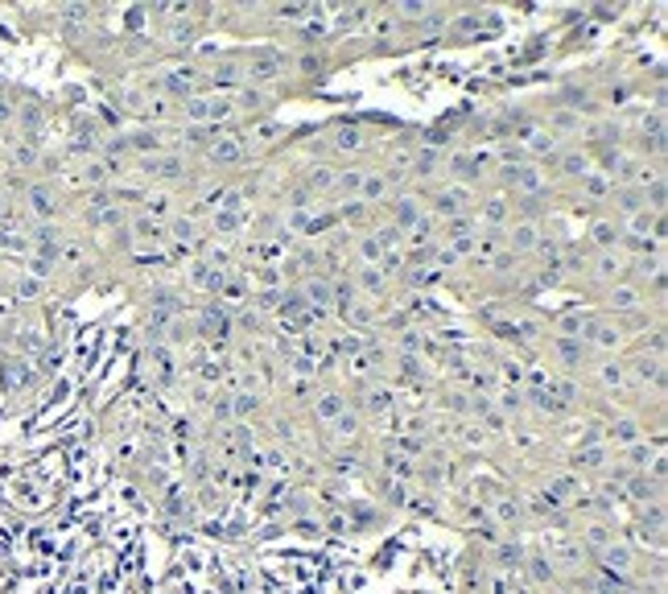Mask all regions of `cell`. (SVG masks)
Here are the masks:
<instances>
[{"label": "cell", "instance_id": "1", "mask_svg": "<svg viewBox=\"0 0 668 594\" xmlns=\"http://www.w3.org/2000/svg\"><path fill=\"white\" fill-rule=\"evenodd\" d=\"M475 202H479V190L466 182H454V178L433 190V215L442 223L445 219H458V215H475Z\"/></svg>", "mask_w": 668, "mask_h": 594}, {"label": "cell", "instance_id": "2", "mask_svg": "<svg viewBox=\"0 0 668 594\" xmlns=\"http://www.w3.org/2000/svg\"><path fill=\"white\" fill-rule=\"evenodd\" d=\"M581 343L590 347V355H615V347L623 343V326L619 318H611V314H590L586 318V330H581Z\"/></svg>", "mask_w": 668, "mask_h": 594}, {"label": "cell", "instance_id": "3", "mask_svg": "<svg viewBox=\"0 0 668 594\" xmlns=\"http://www.w3.org/2000/svg\"><path fill=\"white\" fill-rule=\"evenodd\" d=\"M289 70V58L281 54V50H248V58H244V83H252V87H265L272 79H281Z\"/></svg>", "mask_w": 668, "mask_h": 594}, {"label": "cell", "instance_id": "4", "mask_svg": "<svg viewBox=\"0 0 668 594\" xmlns=\"http://www.w3.org/2000/svg\"><path fill=\"white\" fill-rule=\"evenodd\" d=\"M153 87H157V91H165L174 103H186V99L202 95L207 79H202V70H194V66H174V70H165Z\"/></svg>", "mask_w": 668, "mask_h": 594}, {"label": "cell", "instance_id": "5", "mask_svg": "<svg viewBox=\"0 0 668 594\" xmlns=\"http://www.w3.org/2000/svg\"><path fill=\"white\" fill-rule=\"evenodd\" d=\"M602 302H607V314H611V318H615V314H639V310L648 306V297H644V289H639L635 281H619V285H607Z\"/></svg>", "mask_w": 668, "mask_h": 594}, {"label": "cell", "instance_id": "6", "mask_svg": "<svg viewBox=\"0 0 668 594\" xmlns=\"http://www.w3.org/2000/svg\"><path fill=\"white\" fill-rule=\"evenodd\" d=\"M648 438V429H644V421L639 417H631V413H623V417H615L607 429H602V442H607V450L615 454V450H627V446H635V442H644Z\"/></svg>", "mask_w": 668, "mask_h": 594}, {"label": "cell", "instance_id": "7", "mask_svg": "<svg viewBox=\"0 0 668 594\" xmlns=\"http://www.w3.org/2000/svg\"><path fill=\"white\" fill-rule=\"evenodd\" d=\"M540 235H544V231H540L536 219H516V223L503 228V252H507V256H528V252H536Z\"/></svg>", "mask_w": 668, "mask_h": 594}, {"label": "cell", "instance_id": "8", "mask_svg": "<svg viewBox=\"0 0 668 594\" xmlns=\"http://www.w3.org/2000/svg\"><path fill=\"white\" fill-rule=\"evenodd\" d=\"M140 174L149 178V182H174L186 174V157L181 153H153V157H140Z\"/></svg>", "mask_w": 668, "mask_h": 594}, {"label": "cell", "instance_id": "9", "mask_svg": "<svg viewBox=\"0 0 668 594\" xmlns=\"http://www.w3.org/2000/svg\"><path fill=\"white\" fill-rule=\"evenodd\" d=\"M207 161L211 165H219V170H231V165H239V161H248V149H244V140L239 133H223L207 144Z\"/></svg>", "mask_w": 668, "mask_h": 594}, {"label": "cell", "instance_id": "10", "mask_svg": "<svg viewBox=\"0 0 668 594\" xmlns=\"http://www.w3.org/2000/svg\"><path fill=\"white\" fill-rule=\"evenodd\" d=\"M590 124L581 120V112L578 107H570V103H561V107H553L549 112V120H544V133H553L557 140H574V137H581Z\"/></svg>", "mask_w": 668, "mask_h": 594}, {"label": "cell", "instance_id": "11", "mask_svg": "<svg viewBox=\"0 0 668 594\" xmlns=\"http://www.w3.org/2000/svg\"><path fill=\"white\" fill-rule=\"evenodd\" d=\"M627 269H631V256H623V252H594V256H590V273H594V281H602V285L627 281Z\"/></svg>", "mask_w": 668, "mask_h": 594}, {"label": "cell", "instance_id": "12", "mask_svg": "<svg viewBox=\"0 0 668 594\" xmlns=\"http://www.w3.org/2000/svg\"><path fill=\"white\" fill-rule=\"evenodd\" d=\"M549 343H553V359L561 364L565 376H578L586 359H590V347L581 343V339H557V334H549Z\"/></svg>", "mask_w": 668, "mask_h": 594}, {"label": "cell", "instance_id": "13", "mask_svg": "<svg viewBox=\"0 0 668 594\" xmlns=\"http://www.w3.org/2000/svg\"><path fill=\"white\" fill-rule=\"evenodd\" d=\"M594 380H598V388L607 392V396H627V392H635L631 388V376H627V367L619 359H602V364L594 367Z\"/></svg>", "mask_w": 668, "mask_h": 594}, {"label": "cell", "instance_id": "14", "mask_svg": "<svg viewBox=\"0 0 668 594\" xmlns=\"http://www.w3.org/2000/svg\"><path fill=\"white\" fill-rule=\"evenodd\" d=\"M512 211H516V202L507 194H491V198L479 202V219L487 223V231H503L512 223Z\"/></svg>", "mask_w": 668, "mask_h": 594}, {"label": "cell", "instance_id": "15", "mask_svg": "<svg viewBox=\"0 0 668 594\" xmlns=\"http://www.w3.org/2000/svg\"><path fill=\"white\" fill-rule=\"evenodd\" d=\"M355 289L367 302H384L388 297V273L380 265H359L355 269Z\"/></svg>", "mask_w": 668, "mask_h": 594}, {"label": "cell", "instance_id": "16", "mask_svg": "<svg viewBox=\"0 0 668 594\" xmlns=\"http://www.w3.org/2000/svg\"><path fill=\"white\" fill-rule=\"evenodd\" d=\"M392 186L380 170H363V182H359V198L355 202H363V207H376V202H388L392 198Z\"/></svg>", "mask_w": 668, "mask_h": 594}, {"label": "cell", "instance_id": "17", "mask_svg": "<svg viewBox=\"0 0 668 594\" xmlns=\"http://www.w3.org/2000/svg\"><path fill=\"white\" fill-rule=\"evenodd\" d=\"M578 186H581V202H607V198H615V182H611V174H607V170H590V174H581Z\"/></svg>", "mask_w": 668, "mask_h": 594}, {"label": "cell", "instance_id": "18", "mask_svg": "<svg viewBox=\"0 0 668 594\" xmlns=\"http://www.w3.org/2000/svg\"><path fill=\"white\" fill-rule=\"evenodd\" d=\"M590 244H594V252H619V244H623L619 219H594L590 223Z\"/></svg>", "mask_w": 668, "mask_h": 594}, {"label": "cell", "instance_id": "19", "mask_svg": "<svg viewBox=\"0 0 668 594\" xmlns=\"http://www.w3.org/2000/svg\"><path fill=\"white\" fill-rule=\"evenodd\" d=\"M276 137H285V124H281V120H252V128H248V133H239V140H244V149H248V153L272 144Z\"/></svg>", "mask_w": 668, "mask_h": 594}, {"label": "cell", "instance_id": "20", "mask_svg": "<svg viewBox=\"0 0 668 594\" xmlns=\"http://www.w3.org/2000/svg\"><path fill=\"white\" fill-rule=\"evenodd\" d=\"M445 170V153L442 149H433V144H421L417 153H413V178H438Z\"/></svg>", "mask_w": 668, "mask_h": 594}, {"label": "cell", "instance_id": "21", "mask_svg": "<svg viewBox=\"0 0 668 594\" xmlns=\"http://www.w3.org/2000/svg\"><path fill=\"white\" fill-rule=\"evenodd\" d=\"M136 235V244L140 248H161L165 239H170V223H157V219H149V215H140V219H133V228H128Z\"/></svg>", "mask_w": 668, "mask_h": 594}, {"label": "cell", "instance_id": "22", "mask_svg": "<svg viewBox=\"0 0 668 594\" xmlns=\"http://www.w3.org/2000/svg\"><path fill=\"white\" fill-rule=\"evenodd\" d=\"M347 409H351V405H347V396H343V392H334V388H326V392H318V396H313V417H318V421H326V425H330L339 413H347Z\"/></svg>", "mask_w": 668, "mask_h": 594}, {"label": "cell", "instance_id": "23", "mask_svg": "<svg viewBox=\"0 0 668 594\" xmlns=\"http://www.w3.org/2000/svg\"><path fill=\"white\" fill-rule=\"evenodd\" d=\"M586 318H590V310H565V314H557L553 318V334L557 339H581V330H586Z\"/></svg>", "mask_w": 668, "mask_h": 594}, {"label": "cell", "instance_id": "24", "mask_svg": "<svg viewBox=\"0 0 668 594\" xmlns=\"http://www.w3.org/2000/svg\"><path fill=\"white\" fill-rule=\"evenodd\" d=\"M553 165H557V174H565V178H581V174H590V170H594V165H590V157H586L581 149H561Z\"/></svg>", "mask_w": 668, "mask_h": 594}, {"label": "cell", "instance_id": "25", "mask_svg": "<svg viewBox=\"0 0 668 594\" xmlns=\"http://www.w3.org/2000/svg\"><path fill=\"white\" fill-rule=\"evenodd\" d=\"M334 182H339V170H334V165H310V174H306V190H310L313 198L334 194Z\"/></svg>", "mask_w": 668, "mask_h": 594}, {"label": "cell", "instance_id": "26", "mask_svg": "<svg viewBox=\"0 0 668 594\" xmlns=\"http://www.w3.org/2000/svg\"><path fill=\"white\" fill-rule=\"evenodd\" d=\"M330 144H334L339 153H363L371 140H367V133H363L359 124H343V128L334 133V140H330Z\"/></svg>", "mask_w": 668, "mask_h": 594}, {"label": "cell", "instance_id": "27", "mask_svg": "<svg viewBox=\"0 0 668 594\" xmlns=\"http://www.w3.org/2000/svg\"><path fill=\"white\" fill-rule=\"evenodd\" d=\"M29 211H34L42 223H50V219L58 215V198H54L45 186H29Z\"/></svg>", "mask_w": 668, "mask_h": 594}, {"label": "cell", "instance_id": "28", "mask_svg": "<svg viewBox=\"0 0 668 594\" xmlns=\"http://www.w3.org/2000/svg\"><path fill=\"white\" fill-rule=\"evenodd\" d=\"M359 265H384V248H380V239L371 231L359 235Z\"/></svg>", "mask_w": 668, "mask_h": 594}, {"label": "cell", "instance_id": "29", "mask_svg": "<svg viewBox=\"0 0 668 594\" xmlns=\"http://www.w3.org/2000/svg\"><path fill=\"white\" fill-rule=\"evenodd\" d=\"M359 182H363V170H339V182H334V194H351V198H359Z\"/></svg>", "mask_w": 668, "mask_h": 594}, {"label": "cell", "instance_id": "30", "mask_svg": "<svg viewBox=\"0 0 668 594\" xmlns=\"http://www.w3.org/2000/svg\"><path fill=\"white\" fill-rule=\"evenodd\" d=\"M235 228H239V215H231V211H215L211 215V231L215 235H231Z\"/></svg>", "mask_w": 668, "mask_h": 594}, {"label": "cell", "instance_id": "31", "mask_svg": "<svg viewBox=\"0 0 668 594\" xmlns=\"http://www.w3.org/2000/svg\"><path fill=\"white\" fill-rule=\"evenodd\" d=\"M17 293H21V297H38V293H42V281H38V276H21V281H17Z\"/></svg>", "mask_w": 668, "mask_h": 594}, {"label": "cell", "instance_id": "32", "mask_svg": "<svg viewBox=\"0 0 668 594\" xmlns=\"http://www.w3.org/2000/svg\"><path fill=\"white\" fill-rule=\"evenodd\" d=\"M0 248H13V252H17V248H25V239H21V235H17V231L0 228Z\"/></svg>", "mask_w": 668, "mask_h": 594}]
</instances>
